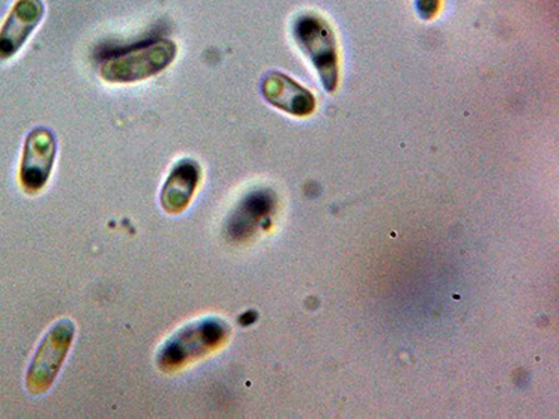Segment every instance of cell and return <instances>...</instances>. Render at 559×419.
<instances>
[{
  "label": "cell",
  "instance_id": "obj_2",
  "mask_svg": "<svg viewBox=\"0 0 559 419\" xmlns=\"http://www.w3.org/2000/svg\"><path fill=\"white\" fill-rule=\"evenodd\" d=\"M177 53V44L171 39H154L105 59L99 68V76L112 84L143 82L164 72L175 61Z\"/></svg>",
  "mask_w": 559,
  "mask_h": 419
},
{
  "label": "cell",
  "instance_id": "obj_9",
  "mask_svg": "<svg viewBox=\"0 0 559 419\" xmlns=\"http://www.w3.org/2000/svg\"><path fill=\"white\" fill-rule=\"evenodd\" d=\"M416 9L424 22H431L441 10V0H416Z\"/></svg>",
  "mask_w": 559,
  "mask_h": 419
},
{
  "label": "cell",
  "instance_id": "obj_8",
  "mask_svg": "<svg viewBox=\"0 0 559 419\" xmlns=\"http://www.w3.org/2000/svg\"><path fill=\"white\" fill-rule=\"evenodd\" d=\"M201 179L202 168L194 159L183 158L175 164L159 196L162 207L168 214L183 213L191 204Z\"/></svg>",
  "mask_w": 559,
  "mask_h": 419
},
{
  "label": "cell",
  "instance_id": "obj_7",
  "mask_svg": "<svg viewBox=\"0 0 559 419\" xmlns=\"http://www.w3.org/2000/svg\"><path fill=\"white\" fill-rule=\"evenodd\" d=\"M261 92L264 99L274 108L294 117H308L317 108L313 94L282 72L264 74Z\"/></svg>",
  "mask_w": 559,
  "mask_h": 419
},
{
  "label": "cell",
  "instance_id": "obj_3",
  "mask_svg": "<svg viewBox=\"0 0 559 419\" xmlns=\"http://www.w3.org/2000/svg\"><path fill=\"white\" fill-rule=\"evenodd\" d=\"M227 334L226 324L217 319H204V321L188 324L159 349L158 367L162 371H177L222 347Z\"/></svg>",
  "mask_w": 559,
  "mask_h": 419
},
{
  "label": "cell",
  "instance_id": "obj_1",
  "mask_svg": "<svg viewBox=\"0 0 559 419\" xmlns=\"http://www.w3.org/2000/svg\"><path fill=\"white\" fill-rule=\"evenodd\" d=\"M293 37L317 70L322 87L331 94L336 92L341 82V58L336 34L328 20L317 12L298 14L293 23Z\"/></svg>",
  "mask_w": 559,
  "mask_h": 419
},
{
  "label": "cell",
  "instance_id": "obj_5",
  "mask_svg": "<svg viewBox=\"0 0 559 419\" xmlns=\"http://www.w3.org/2000/svg\"><path fill=\"white\" fill-rule=\"evenodd\" d=\"M57 139L47 128L29 132L24 143L20 183L27 193H38L48 183L57 159Z\"/></svg>",
  "mask_w": 559,
  "mask_h": 419
},
{
  "label": "cell",
  "instance_id": "obj_4",
  "mask_svg": "<svg viewBox=\"0 0 559 419\" xmlns=\"http://www.w3.org/2000/svg\"><path fill=\"white\" fill-rule=\"evenodd\" d=\"M74 332V324L64 319L44 337L28 369L26 381L29 393L41 394L51 388L72 346Z\"/></svg>",
  "mask_w": 559,
  "mask_h": 419
},
{
  "label": "cell",
  "instance_id": "obj_6",
  "mask_svg": "<svg viewBox=\"0 0 559 419\" xmlns=\"http://www.w3.org/2000/svg\"><path fill=\"white\" fill-rule=\"evenodd\" d=\"M44 14L43 0H17L13 4L0 27V62L10 61L22 51Z\"/></svg>",
  "mask_w": 559,
  "mask_h": 419
}]
</instances>
